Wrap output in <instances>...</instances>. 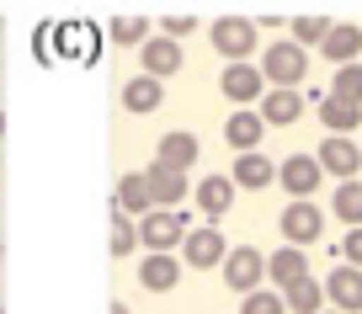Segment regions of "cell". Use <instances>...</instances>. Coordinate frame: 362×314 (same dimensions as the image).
Segmentation results:
<instances>
[{"instance_id": "cell-1", "label": "cell", "mask_w": 362, "mask_h": 314, "mask_svg": "<svg viewBox=\"0 0 362 314\" xmlns=\"http://www.w3.org/2000/svg\"><path fill=\"white\" fill-rule=\"evenodd\" d=\"M261 80H267V86H283V91H304L309 86V54L298 43H267L261 48Z\"/></svg>"}, {"instance_id": "cell-2", "label": "cell", "mask_w": 362, "mask_h": 314, "mask_svg": "<svg viewBox=\"0 0 362 314\" xmlns=\"http://www.w3.org/2000/svg\"><path fill=\"white\" fill-rule=\"evenodd\" d=\"M208 37H214V54H224L229 64H250V54L261 48V27L250 16H218Z\"/></svg>"}, {"instance_id": "cell-3", "label": "cell", "mask_w": 362, "mask_h": 314, "mask_svg": "<svg viewBox=\"0 0 362 314\" xmlns=\"http://www.w3.org/2000/svg\"><path fill=\"white\" fill-rule=\"evenodd\" d=\"M176 256H181V267H192V272H214V267H224L229 240H224V229H218V224H192V229H187V240L176 245Z\"/></svg>"}, {"instance_id": "cell-4", "label": "cell", "mask_w": 362, "mask_h": 314, "mask_svg": "<svg viewBox=\"0 0 362 314\" xmlns=\"http://www.w3.org/2000/svg\"><path fill=\"white\" fill-rule=\"evenodd\" d=\"M134 229H139V245L144 250H176L187 240V229H192V219L181 214V208H149Z\"/></svg>"}, {"instance_id": "cell-5", "label": "cell", "mask_w": 362, "mask_h": 314, "mask_svg": "<svg viewBox=\"0 0 362 314\" xmlns=\"http://www.w3.org/2000/svg\"><path fill=\"white\" fill-rule=\"evenodd\" d=\"M224 288H235L240 298L245 293H256L261 282H267V256H261L256 245H229V256H224Z\"/></svg>"}, {"instance_id": "cell-6", "label": "cell", "mask_w": 362, "mask_h": 314, "mask_svg": "<svg viewBox=\"0 0 362 314\" xmlns=\"http://www.w3.org/2000/svg\"><path fill=\"white\" fill-rule=\"evenodd\" d=\"M320 288H325V309H336V314H362V272H357V267L336 261V267H330V277H320Z\"/></svg>"}, {"instance_id": "cell-7", "label": "cell", "mask_w": 362, "mask_h": 314, "mask_svg": "<svg viewBox=\"0 0 362 314\" xmlns=\"http://www.w3.org/2000/svg\"><path fill=\"white\" fill-rule=\"evenodd\" d=\"M277 224H283V240H288V245H293V250L315 245V240L325 235V214H320V208H315V197H304V202H288Z\"/></svg>"}, {"instance_id": "cell-8", "label": "cell", "mask_w": 362, "mask_h": 314, "mask_svg": "<svg viewBox=\"0 0 362 314\" xmlns=\"http://www.w3.org/2000/svg\"><path fill=\"white\" fill-rule=\"evenodd\" d=\"M320 181H325V170H320V160H315V155H288L283 165H277V187H283L293 202L315 197Z\"/></svg>"}, {"instance_id": "cell-9", "label": "cell", "mask_w": 362, "mask_h": 314, "mask_svg": "<svg viewBox=\"0 0 362 314\" xmlns=\"http://www.w3.org/2000/svg\"><path fill=\"white\" fill-rule=\"evenodd\" d=\"M315 160H320V170H325V176H336V181H357V176H362V149H357V139L325 134V144L315 149Z\"/></svg>"}, {"instance_id": "cell-10", "label": "cell", "mask_w": 362, "mask_h": 314, "mask_svg": "<svg viewBox=\"0 0 362 314\" xmlns=\"http://www.w3.org/2000/svg\"><path fill=\"white\" fill-rule=\"evenodd\" d=\"M139 75H149V80H160V86H165L170 75H181V64H187V48L181 43H170V37H155L149 33V43L139 48Z\"/></svg>"}, {"instance_id": "cell-11", "label": "cell", "mask_w": 362, "mask_h": 314, "mask_svg": "<svg viewBox=\"0 0 362 314\" xmlns=\"http://www.w3.org/2000/svg\"><path fill=\"white\" fill-rule=\"evenodd\" d=\"M197 155H203V144H197V134H187V128H170V134H160V144H155V165L181 170V176L197 165Z\"/></svg>"}, {"instance_id": "cell-12", "label": "cell", "mask_w": 362, "mask_h": 314, "mask_svg": "<svg viewBox=\"0 0 362 314\" xmlns=\"http://www.w3.org/2000/svg\"><path fill=\"white\" fill-rule=\"evenodd\" d=\"M256 112L267 128H293L304 117V91H283V86H267V96L256 101Z\"/></svg>"}, {"instance_id": "cell-13", "label": "cell", "mask_w": 362, "mask_h": 314, "mask_svg": "<svg viewBox=\"0 0 362 314\" xmlns=\"http://www.w3.org/2000/svg\"><path fill=\"white\" fill-rule=\"evenodd\" d=\"M181 256L176 250H149V256H139V288H149V293H170L181 282Z\"/></svg>"}, {"instance_id": "cell-14", "label": "cell", "mask_w": 362, "mask_h": 314, "mask_svg": "<svg viewBox=\"0 0 362 314\" xmlns=\"http://www.w3.org/2000/svg\"><path fill=\"white\" fill-rule=\"evenodd\" d=\"M218 91H224L235 107H256V101L267 96V80H261L256 64H224V75H218Z\"/></svg>"}, {"instance_id": "cell-15", "label": "cell", "mask_w": 362, "mask_h": 314, "mask_svg": "<svg viewBox=\"0 0 362 314\" xmlns=\"http://www.w3.org/2000/svg\"><path fill=\"white\" fill-rule=\"evenodd\" d=\"M144 187H149V208H181V202L192 197V181L181 176V170H165V165H149Z\"/></svg>"}, {"instance_id": "cell-16", "label": "cell", "mask_w": 362, "mask_h": 314, "mask_svg": "<svg viewBox=\"0 0 362 314\" xmlns=\"http://www.w3.org/2000/svg\"><path fill=\"white\" fill-rule=\"evenodd\" d=\"M192 202H197V214H203L208 224H218V219L229 214V202H235V181H229L224 170H214V176H203L192 187Z\"/></svg>"}, {"instance_id": "cell-17", "label": "cell", "mask_w": 362, "mask_h": 314, "mask_svg": "<svg viewBox=\"0 0 362 314\" xmlns=\"http://www.w3.org/2000/svg\"><path fill=\"white\" fill-rule=\"evenodd\" d=\"M229 181H235V192H267L272 181H277V160H267L261 149H250V155H235V165H229Z\"/></svg>"}, {"instance_id": "cell-18", "label": "cell", "mask_w": 362, "mask_h": 314, "mask_svg": "<svg viewBox=\"0 0 362 314\" xmlns=\"http://www.w3.org/2000/svg\"><path fill=\"white\" fill-rule=\"evenodd\" d=\"M261 134H267V123H261L256 107H235V112L224 117V139L235 155H250V149H261Z\"/></svg>"}, {"instance_id": "cell-19", "label": "cell", "mask_w": 362, "mask_h": 314, "mask_svg": "<svg viewBox=\"0 0 362 314\" xmlns=\"http://www.w3.org/2000/svg\"><path fill=\"white\" fill-rule=\"evenodd\" d=\"M304 277H309V256H304V250L283 245V250H272V256H267V288L288 293L293 282H304Z\"/></svg>"}, {"instance_id": "cell-20", "label": "cell", "mask_w": 362, "mask_h": 314, "mask_svg": "<svg viewBox=\"0 0 362 314\" xmlns=\"http://www.w3.org/2000/svg\"><path fill=\"white\" fill-rule=\"evenodd\" d=\"M320 54L330 59V64H362V27L357 22H336L325 33V43H320Z\"/></svg>"}, {"instance_id": "cell-21", "label": "cell", "mask_w": 362, "mask_h": 314, "mask_svg": "<svg viewBox=\"0 0 362 314\" xmlns=\"http://www.w3.org/2000/svg\"><path fill=\"white\" fill-rule=\"evenodd\" d=\"M160 101H165V86L160 80H149V75H134V80H123V107L134 117H149V112H160Z\"/></svg>"}, {"instance_id": "cell-22", "label": "cell", "mask_w": 362, "mask_h": 314, "mask_svg": "<svg viewBox=\"0 0 362 314\" xmlns=\"http://www.w3.org/2000/svg\"><path fill=\"white\" fill-rule=\"evenodd\" d=\"M112 208L117 214H128V219H144L149 214V187H144V170H123L117 176V192H112Z\"/></svg>"}, {"instance_id": "cell-23", "label": "cell", "mask_w": 362, "mask_h": 314, "mask_svg": "<svg viewBox=\"0 0 362 314\" xmlns=\"http://www.w3.org/2000/svg\"><path fill=\"white\" fill-rule=\"evenodd\" d=\"M315 107H320V123H325V128H330L336 139H351V134L362 128V107H346V101H336L330 91H325V96L315 101Z\"/></svg>"}, {"instance_id": "cell-24", "label": "cell", "mask_w": 362, "mask_h": 314, "mask_svg": "<svg viewBox=\"0 0 362 314\" xmlns=\"http://www.w3.org/2000/svg\"><path fill=\"white\" fill-rule=\"evenodd\" d=\"M330 214H336L346 229H362V176L357 181H336V192H330Z\"/></svg>"}, {"instance_id": "cell-25", "label": "cell", "mask_w": 362, "mask_h": 314, "mask_svg": "<svg viewBox=\"0 0 362 314\" xmlns=\"http://www.w3.org/2000/svg\"><path fill=\"white\" fill-rule=\"evenodd\" d=\"M283 303H288V314H320L325 309V288H320V277H304L283 293Z\"/></svg>"}, {"instance_id": "cell-26", "label": "cell", "mask_w": 362, "mask_h": 314, "mask_svg": "<svg viewBox=\"0 0 362 314\" xmlns=\"http://www.w3.org/2000/svg\"><path fill=\"white\" fill-rule=\"evenodd\" d=\"M330 27H336L330 16H298V22L288 27V43H298V48L309 54V48H320V43H325V33H330Z\"/></svg>"}, {"instance_id": "cell-27", "label": "cell", "mask_w": 362, "mask_h": 314, "mask_svg": "<svg viewBox=\"0 0 362 314\" xmlns=\"http://www.w3.org/2000/svg\"><path fill=\"white\" fill-rule=\"evenodd\" d=\"M107 37L123 43V48H144L149 43V22L144 16H112V22H107Z\"/></svg>"}, {"instance_id": "cell-28", "label": "cell", "mask_w": 362, "mask_h": 314, "mask_svg": "<svg viewBox=\"0 0 362 314\" xmlns=\"http://www.w3.org/2000/svg\"><path fill=\"white\" fill-rule=\"evenodd\" d=\"M330 96L346 101V107H362V64H341L330 80Z\"/></svg>"}, {"instance_id": "cell-29", "label": "cell", "mask_w": 362, "mask_h": 314, "mask_svg": "<svg viewBox=\"0 0 362 314\" xmlns=\"http://www.w3.org/2000/svg\"><path fill=\"white\" fill-rule=\"evenodd\" d=\"M240 314H288V303H283V293H277V288H267V282H261L256 293H245V298H240Z\"/></svg>"}, {"instance_id": "cell-30", "label": "cell", "mask_w": 362, "mask_h": 314, "mask_svg": "<svg viewBox=\"0 0 362 314\" xmlns=\"http://www.w3.org/2000/svg\"><path fill=\"white\" fill-rule=\"evenodd\" d=\"M134 245H139V229H134V219L112 208V256H134Z\"/></svg>"}, {"instance_id": "cell-31", "label": "cell", "mask_w": 362, "mask_h": 314, "mask_svg": "<svg viewBox=\"0 0 362 314\" xmlns=\"http://www.w3.org/2000/svg\"><path fill=\"white\" fill-rule=\"evenodd\" d=\"M336 256L346 261V267H357V272H362V229H346V240L336 245Z\"/></svg>"}, {"instance_id": "cell-32", "label": "cell", "mask_w": 362, "mask_h": 314, "mask_svg": "<svg viewBox=\"0 0 362 314\" xmlns=\"http://www.w3.org/2000/svg\"><path fill=\"white\" fill-rule=\"evenodd\" d=\"M192 33H197V16H165V33H160V37L176 43V37H192Z\"/></svg>"}, {"instance_id": "cell-33", "label": "cell", "mask_w": 362, "mask_h": 314, "mask_svg": "<svg viewBox=\"0 0 362 314\" xmlns=\"http://www.w3.org/2000/svg\"><path fill=\"white\" fill-rule=\"evenodd\" d=\"M112 314H128V303H112Z\"/></svg>"}, {"instance_id": "cell-34", "label": "cell", "mask_w": 362, "mask_h": 314, "mask_svg": "<svg viewBox=\"0 0 362 314\" xmlns=\"http://www.w3.org/2000/svg\"><path fill=\"white\" fill-rule=\"evenodd\" d=\"M0 134H6V112H0Z\"/></svg>"}, {"instance_id": "cell-35", "label": "cell", "mask_w": 362, "mask_h": 314, "mask_svg": "<svg viewBox=\"0 0 362 314\" xmlns=\"http://www.w3.org/2000/svg\"><path fill=\"white\" fill-rule=\"evenodd\" d=\"M320 314H336V309H320Z\"/></svg>"}]
</instances>
